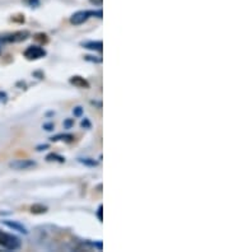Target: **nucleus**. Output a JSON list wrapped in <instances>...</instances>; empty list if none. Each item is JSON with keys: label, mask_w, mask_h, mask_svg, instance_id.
<instances>
[{"label": "nucleus", "mask_w": 229, "mask_h": 252, "mask_svg": "<svg viewBox=\"0 0 229 252\" xmlns=\"http://www.w3.org/2000/svg\"><path fill=\"white\" fill-rule=\"evenodd\" d=\"M21 239L14 234H9L7 232L0 231V246L5 250H10V251H16L21 247Z\"/></svg>", "instance_id": "f257e3e1"}, {"label": "nucleus", "mask_w": 229, "mask_h": 252, "mask_svg": "<svg viewBox=\"0 0 229 252\" xmlns=\"http://www.w3.org/2000/svg\"><path fill=\"white\" fill-rule=\"evenodd\" d=\"M92 16H98L101 18L102 17V10H98V12H89V10H81V12H77L73 16L70 17V23L71 24H82L85 21H88V18Z\"/></svg>", "instance_id": "f03ea898"}, {"label": "nucleus", "mask_w": 229, "mask_h": 252, "mask_svg": "<svg viewBox=\"0 0 229 252\" xmlns=\"http://www.w3.org/2000/svg\"><path fill=\"white\" fill-rule=\"evenodd\" d=\"M23 55L28 60H37L40 58H43L46 55V51L40 46H28L26 51L23 52Z\"/></svg>", "instance_id": "7ed1b4c3"}, {"label": "nucleus", "mask_w": 229, "mask_h": 252, "mask_svg": "<svg viewBox=\"0 0 229 252\" xmlns=\"http://www.w3.org/2000/svg\"><path fill=\"white\" fill-rule=\"evenodd\" d=\"M36 163L33 161H28V159H17V161L10 163V167L14 169H28L31 167H35Z\"/></svg>", "instance_id": "20e7f679"}, {"label": "nucleus", "mask_w": 229, "mask_h": 252, "mask_svg": "<svg viewBox=\"0 0 229 252\" xmlns=\"http://www.w3.org/2000/svg\"><path fill=\"white\" fill-rule=\"evenodd\" d=\"M27 36H28V32H16V33H12V35H8V36H4L1 41L3 42H21V41H24L27 39Z\"/></svg>", "instance_id": "39448f33"}, {"label": "nucleus", "mask_w": 229, "mask_h": 252, "mask_svg": "<svg viewBox=\"0 0 229 252\" xmlns=\"http://www.w3.org/2000/svg\"><path fill=\"white\" fill-rule=\"evenodd\" d=\"M3 223H4V226L9 227V228H12L13 231H17V232L24 233V234L28 233V231H27L26 227L22 226V224L18 223V222H14V220H4Z\"/></svg>", "instance_id": "423d86ee"}, {"label": "nucleus", "mask_w": 229, "mask_h": 252, "mask_svg": "<svg viewBox=\"0 0 229 252\" xmlns=\"http://www.w3.org/2000/svg\"><path fill=\"white\" fill-rule=\"evenodd\" d=\"M70 83L78 88H89V83L84 78L78 77V75L70 78Z\"/></svg>", "instance_id": "0eeeda50"}, {"label": "nucleus", "mask_w": 229, "mask_h": 252, "mask_svg": "<svg viewBox=\"0 0 229 252\" xmlns=\"http://www.w3.org/2000/svg\"><path fill=\"white\" fill-rule=\"evenodd\" d=\"M82 45L85 47V49H89V50H96V51H102V42L101 41H89V42H84Z\"/></svg>", "instance_id": "6e6552de"}, {"label": "nucleus", "mask_w": 229, "mask_h": 252, "mask_svg": "<svg viewBox=\"0 0 229 252\" xmlns=\"http://www.w3.org/2000/svg\"><path fill=\"white\" fill-rule=\"evenodd\" d=\"M35 40L36 41L41 42V43H43V45L49 42V37H47L46 33H37V35H35Z\"/></svg>", "instance_id": "1a4fd4ad"}, {"label": "nucleus", "mask_w": 229, "mask_h": 252, "mask_svg": "<svg viewBox=\"0 0 229 252\" xmlns=\"http://www.w3.org/2000/svg\"><path fill=\"white\" fill-rule=\"evenodd\" d=\"M46 159H47V161H49V162L58 161V162H60V163L65 162L64 157H62V155H58V154H49V155H47V157H46Z\"/></svg>", "instance_id": "9d476101"}, {"label": "nucleus", "mask_w": 229, "mask_h": 252, "mask_svg": "<svg viewBox=\"0 0 229 252\" xmlns=\"http://www.w3.org/2000/svg\"><path fill=\"white\" fill-rule=\"evenodd\" d=\"M46 207H42V205H33L32 208H31V211H32L33 214H42L45 213L46 211Z\"/></svg>", "instance_id": "9b49d317"}, {"label": "nucleus", "mask_w": 229, "mask_h": 252, "mask_svg": "<svg viewBox=\"0 0 229 252\" xmlns=\"http://www.w3.org/2000/svg\"><path fill=\"white\" fill-rule=\"evenodd\" d=\"M82 163H84V165H89V166H96L97 163L94 161H90V159H81Z\"/></svg>", "instance_id": "f8f14e48"}, {"label": "nucleus", "mask_w": 229, "mask_h": 252, "mask_svg": "<svg viewBox=\"0 0 229 252\" xmlns=\"http://www.w3.org/2000/svg\"><path fill=\"white\" fill-rule=\"evenodd\" d=\"M74 115H75V116H81V115H82V107H75Z\"/></svg>", "instance_id": "ddd939ff"}, {"label": "nucleus", "mask_w": 229, "mask_h": 252, "mask_svg": "<svg viewBox=\"0 0 229 252\" xmlns=\"http://www.w3.org/2000/svg\"><path fill=\"white\" fill-rule=\"evenodd\" d=\"M90 3L94 4V5H101L102 4V0H89Z\"/></svg>", "instance_id": "4468645a"}, {"label": "nucleus", "mask_w": 229, "mask_h": 252, "mask_svg": "<svg viewBox=\"0 0 229 252\" xmlns=\"http://www.w3.org/2000/svg\"><path fill=\"white\" fill-rule=\"evenodd\" d=\"M100 211H98V217H100V219H102V207H100Z\"/></svg>", "instance_id": "2eb2a0df"}, {"label": "nucleus", "mask_w": 229, "mask_h": 252, "mask_svg": "<svg viewBox=\"0 0 229 252\" xmlns=\"http://www.w3.org/2000/svg\"><path fill=\"white\" fill-rule=\"evenodd\" d=\"M0 97H1V93H0Z\"/></svg>", "instance_id": "dca6fc26"}]
</instances>
